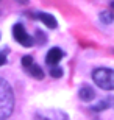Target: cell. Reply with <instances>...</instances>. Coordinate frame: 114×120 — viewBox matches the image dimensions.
I'll list each match as a JSON object with an SVG mask.
<instances>
[{"label": "cell", "instance_id": "obj_6", "mask_svg": "<svg viewBox=\"0 0 114 120\" xmlns=\"http://www.w3.org/2000/svg\"><path fill=\"white\" fill-rule=\"evenodd\" d=\"M64 58V52L61 49H58V47H53V49L48 50L47 56H45V62H47L48 66H58V62L61 61Z\"/></svg>", "mask_w": 114, "mask_h": 120}, {"label": "cell", "instance_id": "obj_13", "mask_svg": "<svg viewBox=\"0 0 114 120\" xmlns=\"http://www.w3.org/2000/svg\"><path fill=\"white\" fill-rule=\"evenodd\" d=\"M19 3H22V5H25V3H28V0H17Z\"/></svg>", "mask_w": 114, "mask_h": 120}, {"label": "cell", "instance_id": "obj_2", "mask_svg": "<svg viewBox=\"0 0 114 120\" xmlns=\"http://www.w3.org/2000/svg\"><path fill=\"white\" fill-rule=\"evenodd\" d=\"M92 80L100 89H105V90L114 89V70L113 69H106V67L95 69L92 72Z\"/></svg>", "mask_w": 114, "mask_h": 120}, {"label": "cell", "instance_id": "obj_7", "mask_svg": "<svg viewBox=\"0 0 114 120\" xmlns=\"http://www.w3.org/2000/svg\"><path fill=\"white\" fill-rule=\"evenodd\" d=\"M36 19H39L41 22L44 23V25H47L48 28H56V19L53 17L52 14H48V13H36L35 14Z\"/></svg>", "mask_w": 114, "mask_h": 120}, {"label": "cell", "instance_id": "obj_8", "mask_svg": "<svg viewBox=\"0 0 114 120\" xmlns=\"http://www.w3.org/2000/svg\"><path fill=\"white\" fill-rule=\"evenodd\" d=\"M114 106V98L113 97H108L105 98V100H100L98 103H95V105H92L91 109L94 112H102V111H105V109H108V108Z\"/></svg>", "mask_w": 114, "mask_h": 120}, {"label": "cell", "instance_id": "obj_12", "mask_svg": "<svg viewBox=\"0 0 114 120\" xmlns=\"http://www.w3.org/2000/svg\"><path fill=\"white\" fill-rule=\"evenodd\" d=\"M3 64H6V53L5 52H0V67L3 66Z\"/></svg>", "mask_w": 114, "mask_h": 120}, {"label": "cell", "instance_id": "obj_10", "mask_svg": "<svg viewBox=\"0 0 114 120\" xmlns=\"http://www.w3.org/2000/svg\"><path fill=\"white\" fill-rule=\"evenodd\" d=\"M50 75L53 76V78H61L63 76V69L58 66H52L50 67Z\"/></svg>", "mask_w": 114, "mask_h": 120}, {"label": "cell", "instance_id": "obj_1", "mask_svg": "<svg viewBox=\"0 0 114 120\" xmlns=\"http://www.w3.org/2000/svg\"><path fill=\"white\" fill-rule=\"evenodd\" d=\"M14 109V94L6 80L0 78V120H6Z\"/></svg>", "mask_w": 114, "mask_h": 120}, {"label": "cell", "instance_id": "obj_5", "mask_svg": "<svg viewBox=\"0 0 114 120\" xmlns=\"http://www.w3.org/2000/svg\"><path fill=\"white\" fill-rule=\"evenodd\" d=\"M35 120H69L66 112L59 109H44V111L36 112Z\"/></svg>", "mask_w": 114, "mask_h": 120}, {"label": "cell", "instance_id": "obj_3", "mask_svg": "<svg viewBox=\"0 0 114 120\" xmlns=\"http://www.w3.org/2000/svg\"><path fill=\"white\" fill-rule=\"evenodd\" d=\"M13 36H14V39L17 41L20 45H24V47H31L35 44V39L27 33V30L24 28L22 23H16L13 27Z\"/></svg>", "mask_w": 114, "mask_h": 120}, {"label": "cell", "instance_id": "obj_11", "mask_svg": "<svg viewBox=\"0 0 114 120\" xmlns=\"http://www.w3.org/2000/svg\"><path fill=\"white\" fill-rule=\"evenodd\" d=\"M113 19H114L113 13H108V11H105V13L100 14V20H102V22H105V23H111V22H113Z\"/></svg>", "mask_w": 114, "mask_h": 120}, {"label": "cell", "instance_id": "obj_9", "mask_svg": "<svg viewBox=\"0 0 114 120\" xmlns=\"http://www.w3.org/2000/svg\"><path fill=\"white\" fill-rule=\"evenodd\" d=\"M78 95L83 101H91V100H94V97H95V92H94V89H92L91 86L84 84V86H81V89L78 90Z\"/></svg>", "mask_w": 114, "mask_h": 120}, {"label": "cell", "instance_id": "obj_4", "mask_svg": "<svg viewBox=\"0 0 114 120\" xmlns=\"http://www.w3.org/2000/svg\"><path fill=\"white\" fill-rule=\"evenodd\" d=\"M22 66L33 78H36V80H42V78H44V70L41 69V66H38V64L33 61L31 56H24L22 58Z\"/></svg>", "mask_w": 114, "mask_h": 120}]
</instances>
